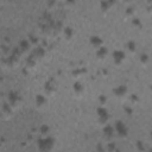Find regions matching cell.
Here are the masks:
<instances>
[{
    "instance_id": "obj_1",
    "label": "cell",
    "mask_w": 152,
    "mask_h": 152,
    "mask_svg": "<svg viewBox=\"0 0 152 152\" xmlns=\"http://www.w3.org/2000/svg\"><path fill=\"white\" fill-rule=\"evenodd\" d=\"M114 93H115V95H116L118 97H120V96H124V95L127 93V89L121 86V87H118V88L114 90Z\"/></svg>"
}]
</instances>
